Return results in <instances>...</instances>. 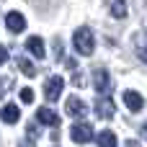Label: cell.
Returning a JSON list of instances; mask_svg holds the SVG:
<instances>
[{
    "label": "cell",
    "instance_id": "6da1fadb",
    "mask_svg": "<svg viewBox=\"0 0 147 147\" xmlns=\"http://www.w3.org/2000/svg\"><path fill=\"white\" fill-rule=\"evenodd\" d=\"M72 44H75V49H78L83 57L93 54V49H96V39H93L90 28H85V26H80V28L75 31V36H72Z\"/></svg>",
    "mask_w": 147,
    "mask_h": 147
},
{
    "label": "cell",
    "instance_id": "7a4b0ae2",
    "mask_svg": "<svg viewBox=\"0 0 147 147\" xmlns=\"http://www.w3.org/2000/svg\"><path fill=\"white\" fill-rule=\"evenodd\" d=\"M62 88H65V78H59V75L47 78V83H44V98L47 101H57L62 96Z\"/></svg>",
    "mask_w": 147,
    "mask_h": 147
},
{
    "label": "cell",
    "instance_id": "3957f363",
    "mask_svg": "<svg viewBox=\"0 0 147 147\" xmlns=\"http://www.w3.org/2000/svg\"><path fill=\"white\" fill-rule=\"evenodd\" d=\"M70 137H72V142H78V145H85V142H90L93 140V127L90 124H72V129H70Z\"/></svg>",
    "mask_w": 147,
    "mask_h": 147
},
{
    "label": "cell",
    "instance_id": "277c9868",
    "mask_svg": "<svg viewBox=\"0 0 147 147\" xmlns=\"http://www.w3.org/2000/svg\"><path fill=\"white\" fill-rule=\"evenodd\" d=\"M96 114H98V119H114V114H116L114 101H111L109 96L98 98V101H96Z\"/></svg>",
    "mask_w": 147,
    "mask_h": 147
},
{
    "label": "cell",
    "instance_id": "5b68a950",
    "mask_svg": "<svg viewBox=\"0 0 147 147\" xmlns=\"http://www.w3.org/2000/svg\"><path fill=\"white\" fill-rule=\"evenodd\" d=\"M5 26H8V31H13V34H21V31L26 28V18H23L18 10H10V13L5 16Z\"/></svg>",
    "mask_w": 147,
    "mask_h": 147
},
{
    "label": "cell",
    "instance_id": "8992f818",
    "mask_svg": "<svg viewBox=\"0 0 147 147\" xmlns=\"http://www.w3.org/2000/svg\"><path fill=\"white\" fill-rule=\"evenodd\" d=\"M36 119H39V124H47V127H59V116H57V111H52L49 106H41L39 111H36Z\"/></svg>",
    "mask_w": 147,
    "mask_h": 147
},
{
    "label": "cell",
    "instance_id": "52a82bcc",
    "mask_svg": "<svg viewBox=\"0 0 147 147\" xmlns=\"http://www.w3.org/2000/svg\"><path fill=\"white\" fill-rule=\"evenodd\" d=\"M65 111H67L70 116H75V119H83L88 109H85V103H83L80 98H75V96H72V98H67V103H65Z\"/></svg>",
    "mask_w": 147,
    "mask_h": 147
},
{
    "label": "cell",
    "instance_id": "ba28073f",
    "mask_svg": "<svg viewBox=\"0 0 147 147\" xmlns=\"http://www.w3.org/2000/svg\"><path fill=\"white\" fill-rule=\"evenodd\" d=\"M124 103H127L129 111H140V109L145 106V98H142L137 90H124Z\"/></svg>",
    "mask_w": 147,
    "mask_h": 147
},
{
    "label": "cell",
    "instance_id": "9c48e42d",
    "mask_svg": "<svg viewBox=\"0 0 147 147\" xmlns=\"http://www.w3.org/2000/svg\"><path fill=\"white\" fill-rule=\"evenodd\" d=\"M0 119H3L5 124H16V121L21 119V109H18L16 103H5L3 111H0Z\"/></svg>",
    "mask_w": 147,
    "mask_h": 147
},
{
    "label": "cell",
    "instance_id": "30bf717a",
    "mask_svg": "<svg viewBox=\"0 0 147 147\" xmlns=\"http://www.w3.org/2000/svg\"><path fill=\"white\" fill-rule=\"evenodd\" d=\"M96 80V90L98 93H109V88H111V78H109V72L106 70H96V75H93Z\"/></svg>",
    "mask_w": 147,
    "mask_h": 147
},
{
    "label": "cell",
    "instance_id": "8fae6325",
    "mask_svg": "<svg viewBox=\"0 0 147 147\" xmlns=\"http://www.w3.org/2000/svg\"><path fill=\"white\" fill-rule=\"evenodd\" d=\"M26 49L34 54V57H44V41H41V36H28L26 39Z\"/></svg>",
    "mask_w": 147,
    "mask_h": 147
},
{
    "label": "cell",
    "instance_id": "7c38bea8",
    "mask_svg": "<svg viewBox=\"0 0 147 147\" xmlns=\"http://www.w3.org/2000/svg\"><path fill=\"white\" fill-rule=\"evenodd\" d=\"M109 3V10L114 18H127V3L124 0H106Z\"/></svg>",
    "mask_w": 147,
    "mask_h": 147
},
{
    "label": "cell",
    "instance_id": "4fadbf2b",
    "mask_svg": "<svg viewBox=\"0 0 147 147\" xmlns=\"http://www.w3.org/2000/svg\"><path fill=\"white\" fill-rule=\"evenodd\" d=\"M98 147H116V134L114 132H101L98 134Z\"/></svg>",
    "mask_w": 147,
    "mask_h": 147
},
{
    "label": "cell",
    "instance_id": "5bb4252c",
    "mask_svg": "<svg viewBox=\"0 0 147 147\" xmlns=\"http://www.w3.org/2000/svg\"><path fill=\"white\" fill-rule=\"evenodd\" d=\"M18 67H21V72H23V75H28V78H34V75H36V67H34L26 57H23V59H18Z\"/></svg>",
    "mask_w": 147,
    "mask_h": 147
},
{
    "label": "cell",
    "instance_id": "9a60e30c",
    "mask_svg": "<svg viewBox=\"0 0 147 147\" xmlns=\"http://www.w3.org/2000/svg\"><path fill=\"white\" fill-rule=\"evenodd\" d=\"M21 101H23V103H34V90H31V88H23V90H21Z\"/></svg>",
    "mask_w": 147,
    "mask_h": 147
},
{
    "label": "cell",
    "instance_id": "2e32d148",
    "mask_svg": "<svg viewBox=\"0 0 147 147\" xmlns=\"http://www.w3.org/2000/svg\"><path fill=\"white\" fill-rule=\"evenodd\" d=\"M8 88H10V78H5V75H3V78H0V98H3V93H5Z\"/></svg>",
    "mask_w": 147,
    "mask_h": 147
},
{
    "label": "cell",
    "instance_id": "e0dca14e",
    "mask_svg": "<svg viewBox=\"0 0 147 147\" xmlns=\"http://www.w3.org/2000/svg\"><path fill=\"white\" fill-rule=\"evenodd\" d=\"M5 59H8V49L0 44V65H5Z\"/></svg>",
    "mask_w": 147,
    "mask_h": 147
},
{
    "label": "cell",
    "instance_id": "ac0fdd59",
    "mask_svg": "<svg viewBox=\"0 0 147 147\" xmlns=\"http://www.w3.org/2000/svg\"><path fill=\"white\" fill-rule=\"evenodd\" d=\"M137 54H140V59L147 65V49H137Z\"/></svg>",
    "mask_w": 147,
    "mask_h": 147
},
{
    "label": "cell",
    "instance_id": "d6986e66",
    "mask_svg": "<svg viewBox=\"0 0 147 147\" xmlns=\"http://www.w3.org/2000/svg\"><path fill=\"white\" fill-rule=\"evenodd\" d=\"M124 147H140V142H137V140H127V145Z\"/></svg>",
    "mask_w": 147,
    "mask_h": 147
},
{
    "label": "cell",
    "instance_id": "ffe728a7",
    "mask_svg": "<svg viewBox=\"0 0 147 147\" xmlns=\"http://www.w3.org/2000/svg\"><path fill=\"white\" fill-rule=\"evenodd\" d=\"M142 132H145V137H147V124H145V127H142Z\"/></svg>",
    "mask_w": 147,
    "mask_h": 147
}]
</instances>
